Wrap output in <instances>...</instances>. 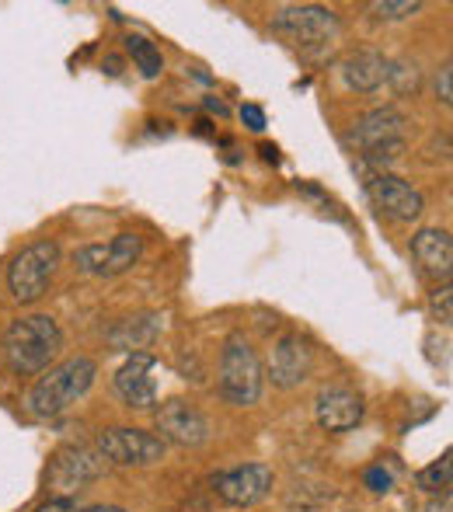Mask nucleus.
Returning <instances> with one entry per match:
<instances>
[{
    "instance_id": "1",
    "label": "nucleus",
    "mask_w": 453,
    "mask_h": 512,
    "mask_svg": "<svg viewBox=\"0 0 453 512\" xmlns=\"http://www.w3.org/2000/svg\"><path fill=\"white\" fill-rule=\"evenodd\" d=\"M67 349L60 321L49 314H18L0 335V356L14 377H39Z\"/></svg>"
},
{
    "instance_id": "2",
    "label": "nucleus",
    "mask_w": 453,
    "mask_h": 512,
    "mask_svg": "<svg viewBox=\"0 0 453 512\" xmlns=\"http://www.w3.org/2000/svg\"><path fill=\"white\" fill-rule=\"evenodd\" d=\"M98 380V363L91 356H70L63 363L49 366L46 373H39V380L32 384V391L25 394V408L32 418H60L63 411H70L81 398H88V391Z\"/></svg>"
},
{
    "instance_id": "3",
    "label": "nucleus",
    "mask_w": 453,
    "mask_h": 512,
    "mask_svg": "<svg viewBox=\"0 0 453 512\" xmlns=\"http://www.w3.org/2000/svg\"><path fill=\"white\" fill-rule=\"evenodd\" d=\"M217 391H220V398L234 408H251L262 401V391H265L262 359H258V349L241 331H230L224 349H220Z\"/></svg>"
},
{
    "instance_id": "4",
    "label": "nucleus",
    "mask_w": 453,
    "mask_h": 512,
    "mask_svg": "<svg viewBox=\"0 0 453 512\" xmlns=\"http://www.w3.org/2000/svg\"><path fill=\"white\" fill-rule=\"evenodd\" d=\"M63 265V248L56 241H32L11 258L7 265V293H11L14 304L32 307L39 304L42 297L53 286L56 272Z\"/></svg>"
},
{
    "instance_id": "5",
    "label": "nucleus",
    "mask_w": 453,
    "mask_h": 512,
    "mask_svg": "<svg viewBox=\"0 0 453 512\" xmlns=\"http://www.w3.org/2000/svg\"><path fill=\"white\" fill-rule=\"evenodd\" d=\"M269 28L297 49H321L342 35V18L321 4H286L272 14Z\"/></svg>"
},
{
    "instance_id": "6",
    "label": "nucleus",
    "mask_w": 453,
    "mask_h": 512,
    "mask_svg": "<svg viewBox=\"0 0 453 512\" xmlns=\"http://www.w3.org/2000/svg\"><path fill=\"white\" fill-rule=\"evenodd\" d=\"M105 474H109V464L95 450V443H70L60 446L49 460L46 488H53V495H74L88 488L91 481L105 478Z\"/></svg>"
},
{
    "instance_id": "7",
    "label": "nucleus",
    "mask_w": 453,
    "mask_h": 512,
    "mask_svg": "<svg viewBox=\"0 0 453 512\" xmlns=\"http://www.w3.org/2000/svg\"><path fill=\"white\" fill-rule=\"evenodd\" d=\"M140 258H143V237L126 230V234H115L112 241H105V244H81V248L70 255V262H74V269L81 272V276L115 279V276H126Z\"/></svg>"
},
{
    "instance_id": "8",
    "label": "nucleus",
    "mask_w": 453,
    "mask_h": 512,
    "mask_svg": "<svg viewBox=\"0 0 453 512\" xmlns=\"http://www.w3.org/2000/svg\"><path fill=\"white\" fill-rule=\"evenodd\" d=\"M95 450L105 457L109 467H154L164 460L168 446L147 429H133V425H112L102 429L95 439Z\"/></svg>"
},
{
    "instance_id": "9",
    "label": "nucleus",
    "mask_w": 453,
    "mask_h": 512,
    "mask_svg": "<svg viewBox=\"0 0 453 512\" xmlns=\"http://www.w3.org/2000/svg\"><path fill=\"white\" fill-rule=\"evenodd\" d=\"M154 436L164 446H182V450H196V446L210 443L213 429L210 418L203 415L192 401L185 398H168L161 408H154Z\"/></svg>"
},
{
    "instance_id": "10",
    "label": "nucleus",
    "mask_w": 453,
    "mask_h": 512,
    "mask_svg": "<svg viewBox=\"0 0 453 512\" xmlns=\"http://www.w3.org/2000/svg\"><path fill=\"white\" fill-rule=\"evenodd\" d=\"M213 495H217L224 506L230 509H251L262 499H269L272 485H276V471L269 464H241L230 467V471H220L210 478Z\"/></svg>"
},
{
    "instance_id": "11",
    "label": "nucleus",
    "mask_w": 453,
    "mask_h": 512,
    "mask_svg": "<svg viewBox=\"0 0 453 512\" xmlns=\"http://www.w3.org/2000/svg\"><path fill=\"white\" fill-rule=\"evenodd\" d=\"M366 192H370L373 206L394 223H415L426 213L422 192L401 175H394V171H373L370 182H366Z\"/></svg>"
},
{
    "instance_id": "12",
    "label": "nucleus",
    "mask_w": 453,
    "mask_h": 512,
    "mask_svg": "<svg viewBox=\"0 0 453 512\" xmlns=\"http://www.w3.org/2000/svg\"><path fill=\"white\" fill-rule=\"evenodd\" d=\"M314 370V345L311 338H304L300 331H286L276 338L272 345V359H269V380L279 391H293L300 387Z\"/></svg>"
},
{
    "instance_id": "13",
    "label": "nucleus",
    "mask_w": 453,
    "mask_h": 512,
    "mask_svg": "<svg viewBox=\"0 0 453 512\" xmlns=\"http://www.w3.org/2000/svg\"><path fill=\"white\" fill-rule=\"evenodd\" d=\"M157 359L150 356V352H133V356L126 359V363L115 370V394H119V401L126 408L133 411H154L157 405Z\"/></svg>"
},
{
    "instance_id": "14",
    "label": "nucleus",
    "mask_w": 453,
    "mask_h": 512,
    "mask_svg": "<svg viewBox=\"0 0 453 512\" xmlns=\"http://www.w3.org/2000/svg\"><path fill=\"white\" fill-rule=\"evenodd\" d=\"M366 415V401L359 391L352 387H342V384H332V387H321L318 398H314V418L325 432H352Z\"/></svg>"
},
{
    "instance_id": "15",
    "label": "nucleus",
    "mask_w": 453,
    "mask_h": 512,
    "mask_svg": "<svg viewBox=\"0 0 453 512\" xmlns=\"http://www.w3.org/2000/svg\"><path fill=\"white\" fill-rule=\"evenodd\" d=\"M412 258L419 262L422 276L433 283H450L453 276V237L443 227H422L412 234Z\"/></svg>"
},
{
    "instance_id": "16",
    "label": "nucleus",
    "mask_w": 453,
    "mask_h": 512,
    "mask_svg": "<svg viewBox=\"0 0 453 512\" xmlns=\"http://www.w3.org/2000/svg\"><path fill=\"white\" fill-rule=\"evenodd\" d=\"M405 112L394 105H384V108H373V112H366L363 119L356 122V126L345 133V143L349 147H356L359 154L370 147H380V143H391V140H405Z\"/></svg>"
},
{
    "instance_id": "17",
    "label": "nucleus",
    "mask_w": 453,
    "mask_h": 512,
    "mask_svg": "<svg viewBox=\"0 0 453 512\" xmlns=\"http://www.w3.org/2000/svg\"><path fill=\"white\" fill-rule=\"evenodd\" d=\"M164 331V314H157V310H140V314H129L122 317V321H115L109 331H105V342L112 345V349L119 352H143L150 349V345L161 338Z\"/></svg>"
},
{
    "instance_id": "18",
    "label": "nucleus",
    "mask_w": 453,
    "mask_h": 512,
    "mask_svg": "<svg viewBox=\"0 0 453 512\" xmlns=\"http://www.w3.org/2000/svg\"><path fill=\"white\" fill-rule=\"evenodd\" d=\"M387 67H391V60L384 53H377V49H356V53H349L339 63V74L349 91L373 95V91H380L387 84Z\"/></svg>"
},
{
    "instance_id": "19",
    "label": "nucleus",
    "mask_w": 453,
    "mask_h": 512,
    "mask_svg": "<svg viewBox=\"0 0 453 512\" xmlns=\"http://www.w3.org/2000/svg\"><path fill=\"white\" fill-rule=\"evenodd\" d=\"M415 488L426 495H450L453 488V453L443 450L440 460H433L429 467L415 471Z\"/></svg>"
},
{
    "instance_id": "20",
    "label": "nucleus",
    "mask_w": 453,
    "mask_h": 512,
    "mask_svg": "<svg viewBox=\"0 0 453 512\" xmlns=\"http://www.w3.org/2000/svg\"><path fill=\"white\" fill-rule=\"evenodd\" d=\"M126 53L133 56L136 70H140V74L147 77V81H154V77H161V70H164V56H161V49H157L154 42L147 39V35L129 32V35H126Z\"/></svg>"
},
{
    "instance_id": "21",
    "label": "nucleus",
    "mask_w": 453,
    "mask_h": 512,
    "mask_svg": "<svg viewBox=\"0 0 453 512\" xmlns=\"http://www.w3.org/2000/svg\"><path fill=\"white\" fill-rule=\"evenodd\" d=\"M422 7H426L422 0H373V4H366V14H370L373 21H384V25H391V21L415 18Z\"/></svg>"
},
{
    "instance_id": "22",
    "label": "nucleus",
    "mask_w": 453,
    "mask_h": 512,
    "mask_svg": "<svg viewBox=\"0 0 453 512\" xmlns=\"http://www.w3.org/2000/svg\"><path fill=\"white\" fill-rule=\"evenodd\" d=\"M387 84H394V91H398L401 98L405 95H415L422 84V70L419 63H408V60H398L387 67Z\"/></svg>"
},
{
    "instance_id": "23",
    "label": "nucleus",
    "mask_w": 453,
    "mask_h": 512,
    "mask_svg": "<svg viewBox=\"0 0 453 512\" xmlns=\"http://www.w3.org/2000/svg\"><path fill=\"white\" fill-rule=\"evenodd\" d=\"M429 317H433L440 328H450L453 321V290L450 283H436L429 290Z\"/></svg>"
},
{
    "instance_id": "24",
    "label": "nucleus",
    "mask_w": 453,
    "mask_h": 512,
    "mask_svg": "<svg viewBox=\"0 0 453 512\" xmlns=\"http://www.w3.org/2000/svg\"><path fill=\"white\" fill-rule=\"evenodd\" d=\"M363 485L370 488L373 495H387L394 488V467L384 464V460H380V464H370L363 471Z\"/></svg>"
},
{
    "instance_id": "25",
    "label": "nucleus",
    "mask_w": 453,
    "mask_h": 512,
    "mask_svg": "<svg viewBox=\"0 0 453 512\" xmlns=\"http://www.w3.org/2000/svg\"><path fill=\"white\" fill-rule=\"evenodd\" d=\"M433 91H436V102H440L443 108H450V105H453V67H450V60L443 63L440 70H436Z\"/></svg>"
},
{
    "instance_id": "26",
    "label": "nucleus",
    "mask_w": 453,
    "mask_h": 512,
    "mask_svg": "<svg viewBox=\"0 0 453 512\" xmlns=\"http://www.w3.org/2000/svg\"><path fill=\"white\" fill-rule=\"evenodd\" d=\"M35 512H81V502L74 495H49L46 502H39Z\"/></svg>"
},
{
    "instance_id": "27",
    "label": "nucleus",
    "mask_w": 453,
    "mask_h": 512,
    "mask_svg": "<svg viewBox=\"0 0 453 512\" xmlns=\"http://www.w3.org/2000/svg\"><path fill=\"white\" fill-rule=\"evenodd\" d=\"M241 122L251 129V133H262V129L269 126V119H265V108H258V105H241Z\"/></svg>"
},
{
    "instance_id": "28",
    "label": "nucleus",
    "mask_w": 453,
    "mask_h": 512,
    "mask_svg": "<svg viewBox=\"0 0 453 512\" xmlns=\"http://www.w3.org/2000/svg\"><path fill=\"white\" fill-rule=\"evenodd\" d=\"M258 154H262L265 164H279V147H276V143H262V147H258Z\"/></svg>"
},
{
    "instance_id": "29",
    "label": "nucleus",
    "mask_w": 453,
    "mask_h": 512,
    "mask_svg": "<svg viewBox=\"0 0 453 512\" xmlns=\"http://www.w3.org/2000/svg\"><path fill=\"white\" fill-rule=\"evenodd\" d=\"M450 506H453L450 495H440V499L429 502V512H450Z\"/></svg>"
},
{
    "instance_id": "30",
    "label": "nucleus",
    "mask_w": 453,
    "mask_h": 512,
    "mask_svg": "<svg viewBox=\"0 0 453 512\" xmlns=\"http://www.w3.org/2000/svg\"><path fill=\"white\" fill-rule=\"evenodd\" d=\"M206 108H210V112H217V115H227V105L220 102V98H206Z\"/></svg>"
},
{
    "instance_id": "31",
    "label": "nucleus",
    "mask_w": 453,
    "mask_h": 512,
    "mask_svg": "<svg viewBox=\"0 0 453 512\" xmlns=\"http://www.w3.org/2000/svg\"><path fill=\"white\" fill-rule=\"evenodd\" d=\"M81 512H126L122 506H81Z\"/></svg>"
},
{
    "instance_id": "32",
    "label": "nucleus",
    "mask_w": 453,
    "mask_h": 512,
    "mask_svg": "<svg viewBox=\"0 0 453 512\" xmlns=\"http://www.w3.org/2000/svg\"><path fill=\"white\" fill-rule=\"evenodd\" d=\"M349 512H359V509H349Z\"/></svg>"
}]
</instances>
